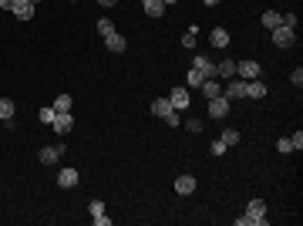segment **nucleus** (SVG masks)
Masks as SVG:
<instances>
[{
  "label": "nucleus",
  "instance_id": "18",
  "mask_svg": "<svg viewBox=\"0 0 303 226\" xmlns=\"http://www.w3.org/2000/svg\"><path fill=\"white\" fill-rule=\"evenodd\" d=\"M145 14L148 17H162L165 14V4L162 0H145Z\"/></svg>",
  "mask_w": 303,
  "mask_h": 226
},
{
  "label": "nucleus",
  "instance_id": "28",
  "mask_svg": "<svg viewBox=\"0 0 303 226\" xmlns=\"http://www.w3.org/2000/svg\"><path fill=\"white\" fill-rule=\"evenodd\" d=\"M283 27H293L296 31V14H283Z\"/></svg>",
  "mask_w": 303,
  "mask_h": 226
},
{
  "label": "nucleus",
  "instance_id": "1",
  "mask_svg": "<svg viewBox=\"0 0 303 226\" xmlns=\"http://www.w3.org/2000/svg\"><path fill=\"white\" fill-rule=\"evenodd\" d=\"M269 34H273V44H276V47H283V51L296 44V31H293V27H283V24H280V27H273Z\"/></svg>",
  "mask_w": 303,
  "mask_h": 226
},
{
  "label": "nucleus",
  "instance_id": "12",
  "mask_svg": "<svg viewBox=\"0 0 303 226\" xmlns=\"http://www.w3.org/2000/svg\"><path fill=\"white\" fill-rule=\"evenodd\" d=\"M14 17L31 21V17H34V4H31V0H17V4H14Z\"/></svg>",
  "mask_w": 303,
  "mask_h": 226
},
{
  "label": "nucleus",
  "instance_id": "13",
  "mask_svg": "<svg viewBox=\"0 0 303 226\" xmlns=\"http://www.w3.org/2000/svg\"><path fill=\"white\" fill-rule=\"evenodd\" d=\"M175 192H179V196H192V192H195V179H192V176H179V179H175Z\"/></svg>",
  "mask_w": 303,
  "mask_h": 226
},
{
  "label": "nucleus",
  "instance_id": "22",
  "mask_svg": "<svg viewBox=\"0 0 303 226\" xmlns=\"http://www.w3.org/2000/svg\"><path fill=\"white\" fill-rule=\"evenodd\" d=\"M112 31H115V24L108 21V17H105V21H98V34H101V37H108Z\"/></svg>",
  "mask_w": 303,
  "mask_h": 226
},
{
  "label": "nucleus",
  "instance_id": "33",
  "mask_svg": "<svg viewBox=\"0 0 303 226\" xmlns=\"http://www.w3.org/2000/svg\"><path fill=\"white\" fill-rule=\"evenodd\" d=\"M189 132H202V118H189Z\"/></svg>",
  "mask_w": 303,
  "mask_h": 226
},
{
  "label": "nucleus",
  "instance_id": "20",
  "mask_svg": "<svg viewBox=\"0 0 303 226\" xmlns=\"http://www.w3.org/2000/svg\"><path fill=\"white\" fill-rule=\"evenodd\" d=\"M209 41H213V47H226V44H229V31H223V27H216Z\"/></svg>",
  "mask_w": 303,
  "mask_h": 226
},
{
  "label": "nucleus",
  "instance_id": "38",
  "mask_svg": "<svg viewBox=\"0 0 303 226\" xmlns=\"http://www.w3.org/2000/svg\"><path fill=\"white\" fill-rule=\"evenodd\" d=\"M162 4H165V7H168V4H175V0H162Z\"/></svg>",
  "mask_w": 303,
  "mask_h": 226
},
{
  "label": "nucleus",
  "instance_id": "2",
  "mask_svg": "<svg viewBox=\"0 0 303 226\" xmlns=\"http://www.w3.org/2000/svg\"><path fill=\"white\" fill-rule=\"evenodd\" d=\"M223 95L229 98V102H239V98H246V81H226L223 85Z\"/></svg>",
  "mask_w": 303,
  "mask_h": 226
},
{
  "label": "nucleus",
  "instance_id": "29",
  "mask_svg": "<svg viewBox=\"0 0 303 226\" xmlns=\"http://www.w3.org/2000/svg\"><path fill=\"white\" fill-rule=\"evenodd\" d=\"M182 44H185V47H189V51H192V47H195V31H189V34L182 37Z\"/></svg>",
  "mask_w": 303,
  "mask_h": 226
},
{
  "label": "nucleus",
  "instance_id": "25",
  "mask_svg": "<svg viewBox=\"0 0 303 226\" xmlns=\"http://www.w3.org/2000/svg\"><path fill=\"white\" fill-rule=\"evenodd\" d=\"M202 81H206V78H202V74H199V71H195V68H192V71H189V88H199V85H202Z\"/></svg>",
  "mask_w": 303,
  "mask_h": 226
},
{
  "label": "nucleus",
  "instance_id": "7",
  "mask_svg": "<svg viewBox=\"0 0 303 226\" xmlns=\"http://www.w3.org/2000/svg\"><path fill=\"white\" fill-rule=\"evenodd\" d=\"M78 182H81L78 169H61V172H57V186H61V189H74Z\"/></svg>",
  "mask_w": 303,
  "mask_h": 226
},
{
  "label": "nucleus",
  "instance_id": "4",
  "mask_svg": "<svg viewBox=\"0 0 303 226\" xmlns=\"http://www.w3.org/2000/svg\"><path fill=\"white\" fill-rule=\"evenodd\" d=\"M209 115H213V118H226V115H229V98H226V95L209 98Z\"/></svg>",
  "mask_w": 303,
  "mask_h": 226
},
{
  "label": "nucleus",
  "instance_id": "19",
  "mask_svg": "<svg viewBox=\"0 0 303 226\" xmlns=\"http://www.w3.org/2000/svg\"><path fill=\"white\" fill-rule=\"evenodd\" d=\"M283 24V14H276V11H266L263 14V27H269V31H273V27H280Z\"/></svg>",
  "mask_w": 303,
  "mask_h": 226
},
{
  "label": "nucleus",
  "instance_id": "14",
  "mask_svg": "<svg viewBox=\"0 0 303 226\" xmlns=\"http://www.w3.org/2000/svg\"><path fill=\"white\" fill-rule=\"evenodd\" d=\"M175 108H172V102L168 98H155L152 102V115H158V118H165V115H172Z\"/></svg>",
  "mask_w": 303,
  "mask_h": 226
},
{
  "label": "nucleus",
  "instance_id": "21",
  "mask_svg": "<svg viewBox=\"0 0 303 226\" xmlns=\"http://www.w3.org/2000/svg\"><path fill=\"white\" fill-rule=\"evenodd\" d=\"M54 112H71V95H57Z\"/></svg>",
  "mask_w": 303,
  "mask_h": 226
},
{
  "label": "nucleus",
  "instance_id": "3",
  "mask_svg": "<svg viewBox=\"0 0 303 226\" xmlns=\"http://www.w3.org/2000/svg\"><path fill=\"white\" fill-rule=\"evenodd\" d=\"M168 102H172V108H175V112H179V108H189V105H192L189 88H172V91H168Z\"/></svg>",
  "mask_w": 303,
  "mask_h": 226
},
{
  "label": "nucleus",
  "instance_id": "26",
  "mask_svg": "<svg viewBox=\"0 0 303 226\" xmlns=\"http://www.w3.org/2000/svg\"><path fill=\"white\" fill-rule=\"evenodd\" d=\"M37 118H41L44 125H51V122H54V108H41V115H37Z\"/></svg>",
  "mask_w": 303,
  "mask_h": 226
},
{
  "label": "nucleus",
  "instance_id": "15",
  "mask_svg": "<svg viewBox=\"0 0 303 226\" xmlns=\"http://www.w3.org/2000/svg\"><path fill=\"white\" fill-rule=\"evenodd\" d=\"M246 98H266V85L263 81H246Z\"/></svg>",
  "mask_w": 303,
  "mask_h": 226
},
{
  "label": "nucleus",
  "instance_id": "30",
  "mask_svg": "<svg viewBox=\"0 0 303 226\" xmlns=\"http://www.w3.org/2000/svg\"><path fill=\"white\" fill-rule=\"evenodd\" d=\"M276 148H280V152H293V142H290V138H280V142H276Z\"/></svg>",
  "mask_w": 303,
  "mask_h": 226
},
{
  "label": "nucleus",
  "instance_id": "23",
  "mask_svg": "<svg viewBox=\"0 0 303 226\" xmlns=\"http://www.w3.org/2000/svg\"><path fill=\"white\" fill-rule=\"evenodd\" d=\"M223 142H226V145H236V142H239V132H236V128H226V132H223Z\"/></svg>",
  "mask_w": 303,
  "mask_h": 226
},
{
  "label": "nucleus",
  "instance_id": "32",
  "mask_svg": "<svg viewBox=\"0 0 303 226\" xmlns=\"http://www.w3.org/2000/svg\"><path fill=\"white\" fill-rule=\"evenodd\" d=\"M290 142H293V148L300 152V148H303V132H296V135H290Z\"/></svg>",
  "mask_w": 303,
  "mask_h": 226
},
{
  "label": "nucleus",
  "instance_id": "37",
  "mask_svg": "<svg viewBox=\"0 0 303 226\" xmlns=\"http://www.w3.org/2000/svg\"><path fill=\"white\" fill-rule=\"evenodd\" d=\"M202 4H206V7H216V4H219V0H202Z\"/></svg>",
  "mask_w": 303,
  "mask_h": 226
},
{
  "label": "nucleus",
  "instance_id": "9",
  "mask_svg": "<svg viewBox=\"0 0 303 226\" xmlns=\"http://www.w3.org/2000/svg\"><path fill=\"white\" fill-rule=\"evenodd\" d=\"M236 74L246 78V81H253V78H259V64L256 61H239V64H236Z\"/></svg>",
  "mask_w": 303,
  "mask_h": 226
},
{
  "label": "nucleus",
  "instance_id": "27",
  "mask_svg": "<svg viewBox=\"0 0 303 226\" xmlns=\"http://www.w3.org/2000/svg\"><path fill=\"white\" fill-rule=\"evenodd\" d=\"M226 148H229V145H226L223 138H216V142H213V156L219 159V156H223V152H226Z\"/></svg>",
  "mask_w": 303,
  "mask_h": 226
},
{
  "label": "nucleus",
  "instance_id": "34",
  "mask_svg": "<svg viewBox=\"0 0 303 226\" xmlns=\"http://www.w3.org/2000/svg\"><path fill=\"white\" fill-rule=\"evenodd\" d=\"M165 122H168V125H172V128H175V125H179V122H182V118H179V112H172V115H165Z\"/></svg>",
  "mask_w": 303,
  "mask_h": 226
},
{
  "label": "nucleus",
  "instance_id": "31",
  "mask_svg": "<svg viewBox=\"0 0 303 226\" xmlns=\"http://www.w3.org/2000/svg\"><path fill=\"white\" fill-rule=\"evenodd\" d=\"M290 81L296 85V88H300V85H303V68H296V71H293V74H290Z\"/></svg>",
  "mask_w": 303,
  "mask_h": 226
},
{
  "label": "nucleus",
  "instance_id": "17",
  "mask_svg": "<svg viewBox=\"0 0 303 226\" xmlns=\"http://www.w3.org/2000/svg\"><path fill=\"white\" fill-rule=\"evenodd\" d=\"M0 122H14V102L0 98Z\"/></svg>",
  "mask_w": 303,
  "mask_h": 226
},
{
  "label": "nucleus",
  "instance_id": "16",
  "mask_svg": "<svg viewBox=\"0 0 303 226\" xmlns=\"http://www.w3.org/2000/svg\"><path fill=\"white\" fill-rule=\"evenodd\" d=\"M216 74H219V78H236V61H229V57L219 61V64H216Z\"/></svg>",
  "mask_w": 303,
  "mask_h": 226
},
{
  "label": "nucleus",
  "instance_id": "5",
  "mask_svg": "<svg viewBox=\"0 0 303 226\" xmlns=\"http://www.w3.org/2000/svg\"><path fill=\"white\" fill-rule=\"evenodd\" d=\"M54 132L57 135H67V132H71V128H74V118H71V112H54Z\"/></svg>",
  "mask_w": 303,
  "mask_h": 226
},
{
  "label": "nucleus",
  "instance_id": "10",
  "mask_svg": "<svg viewBox=\"0 0 303 226\" xmlns=\"http://www.w3.org/2000/svg\"><path fill=\"white\" fill-rule=\"evenodd\" d=\"M105 47H108V51H112V54H122L125 47H128V41H125V37L118 34V31H112V34L105 37Z\"/></svg>",
  "mask_w": 303,
  "mask_h": 226
},
{
  "label": "nucleus",
  "instance_id": "8",
  "mask_svg": "<svg viewBox=\"0 0 303 226\" xmlns=\"http://www.w3.org/2000/svg\"><path fill=\"white\" fill-rule=\"evenodd\" d=\"M61 156H64V145H44V148H41V156H37V159H41L44 166H54V162H57V159H61Z\"/></svg>",
  "mask_w": 303,
  "mask_h": 226
},
{
  "label": "nucleus",
  "instance_id": "11",
  "mask_svg": "<svg viewBox=\"0 0 303 226\" xmlns=\"http://www.w3.org/2000/svg\"><path fill=\"white\" fill-rule=\"evenodd\" d=\"M199 91L206 95V98H216V95H223V81H219V78H206L199 85Z\"/></svg>",
  "mask_w": 303,
  "mask_h": 226
},
{
  "label": "nucleus",
  "instance_id": "24",
  "mask_svg": "<svg viewBox=\"0 0 303 226\" xmlns=\"http://www.w3.org/2000/svg\"><path fill=\"white\" fill-rule=\"evenodd\" d=\"M88 213L91 216H101V213H105V203H101V199H91V203H88Z\"/></svg>",
  "mask_w": 303,
  "mask_h": 226
},
{
  "label": "nucleus",
  "instance_id": "36",
  "mask_svg": "<svg viewBox=\"0 0 303 226\" xmlns=\"http://www.w3.org/2000/svg\"><path fill=\"white\" fill-rule=\"evenodd\" d=\"M94 4H101V7H115L118 0H94Z\"/></svg>",
  "mask_w": 303,
  "mask_h": 226
},
{
  "label": "nucleus",
  "instance_id": "39",
  "mask_svg": "<svg viewBox=\"0 0 303 226\" xmlns=\"http://www.w3.org/2000/svg\"><path fill=\"white\" fill-rule=\"evenodd\" d=\"M31 4H37V0H31Z\"/></svg>",
  "mask_w": 303,
  "mask_h": 226
},
{
  "label": "nucleus",
  "instance_id": "6",
  "mask_svg": "<svg viewBox=\"0 0 303 226\" xmlns=\"http://www.w3.org/2000/svg\"><path fill=\"white\" fill-rule=\"evenodd\" d=\"M192 68L199 71L202 78H219V74H216V64H213V61H209L206 54H195V61H192Z\"/></svg>",
  "mask_w": 303,
  "mask_h": 226
},
{
  "label": "nucleus",
  "instance_id": "35",
  "mask_svg": "<svg viewBox=\"0 0 303 226\" xmlns=\"http://www.w3.org/2000/svg\"><path fill=\"white\" fill-rule=\"evenodd\" d=\"M14 4H17V0H0V7H4V11H14Z\"/></svg>",
  "mask_w": 303,
  "mask_h": 226
}]
</instances>
